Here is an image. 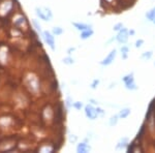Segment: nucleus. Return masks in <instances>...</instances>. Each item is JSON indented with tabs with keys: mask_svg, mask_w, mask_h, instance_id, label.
Masks as SVG:
<instances>
[{
	"mask_svg": "<svg viewBox=\"0 0 155 153\" xmlns=\"http://www.w3.org/2000/svg\"><path fill=\"white\" fill-rule=\"evenodd\" d=\"M131 114V109L128 107H124L122 109H120V111L118 112V115H119V118L120 119H126L129 115Z\"/></svg>",
	"mask_w": 155,
	"mask_h": 153,
	"instance_id": "nucleus-19",
	"label": "nucleus"
},
{
	"mask_svg": "<svg viewBox=\"0 0 155 153\" xmlns=\"http://www.w3.org/2000/svg\"><path fill=\"white\" fill-rule=\"evenodd\" d=\"M113 42H116V37H115V36H112L111 38L107 39V41L106 42V44H104V45H106V46H109V45H111Z\"/></svg>",
	"mask_w": 155,
	"mask_h": 153,
	"instance_id": "nucleus-37",
	"label": "nucleus"
},
{
	"mask_svg": "<svg viewBox=\"0 0 155 153\" xmlns=\"http://www.w3.org/2000/svg\"><path fill=\"white\" fill-rule=\"evenodd\" d=\"M78 140H79V138L74 134H69L67 135V141H68L69 144H76V143H78Z\"/></svg>",
	"mask_w": 155,
	"mask_h": 153,
	"instance_id": "nucleus-29",
	"label": "nucleus"
},
{
	"mask_svg": "<svg viewBox=\"0 0 155 153\" xmlns=\"http://www.w3.org/2000/svg\"><path fill=\"white\" fill-rule=\"evenodd\" d=\"M129 52H130V48L127 46V45H121V47H120V54H121L122 60L128 59Z\"/></svg>",
	"mask_w": 155,
	"mask_h": 153,
	"instance_id": "nucleus-18",
	"label": "nucleus"
},
{
	"mask_svg": "<svg viewBox=\"0 0 155 153\" xmlns=\"http://www.w3.org/2000/svg\"><path fill=\"white\" fill-rule=\"evenodd\" d=\"M99 84H101V80L99 79H93L91 81V83H90V88H91L92 90H95L98 88Z\"/></svg>",
	"mask_w": 155,
	"mask_h": 153,
	"instance_id": "nucleus-30",
	"label": "nucleus"
},
{
	"mask_svg": "<svg viewBox=\"0 0 155 153\" xmlns=\"http://www.w3.org/2000/svg\"><path fill=\"white\" fill-rule=\"evenodd\" d=\"M96 112H97V115H98V118H104L107 115L106 111H104V110L102 109L101 106L96 107Z\"/></svg>",
	"mask_w": 155,
	"mask_h": 153,
	"instance_id": "nucleus-32",
	"label": "nucleus"
},
{
	"mask_svg": "<svg viewBox=\"0 0 155 153\" xmlns=\"http://www.w3.org/2000/svg\"><path fill=\"white\" fill-rule=\"evenodd\" d=\"M124 27V23L123 22H118V23H116L113 26V31H115V32H118V31H120L122 28Z\"/></svg>",
	"mask_w": 155,
	"mask_h": 153,
	"instance_id": "nucleus-33",
	"label": "nucleus"
},
{
	"mask_svg": "<svg viewBox=\"0 0 155 153\" xmlns=\"http://www.w3.org/2000/svg\"><path fill=\"white\" fill-rule=\"evenodd\" d=\"M31 23H32V26H33L34 30L37 32L38 34H42V32H44V30H42V27H41V22H39V20L37 19H32L31 20Z\"/></svg>",
	"mask_w": 155,
	"mask_h": 153,
	"instance_id": "nucleus-20",
	"label": "nucleus"
},
{
	"mask_svg": "<svg viewBox=\"0 0 155 153\" xmlns=\"http://www.w3.org/2000/svg\"><path fill=\"white\" fill-rule=\"evenodd\" d=\"M116 86H117V82H112V83H110V85L107 86V89L112 90V89L116 88Z\"/></svg>",
	"mask_w": 155,
	"mask_h": 153,
	"instance_id": "nucleus-38",
	"label": "nucleus"
},
{
	"mask_svg": "<svg viewBox=\"0 0 155 153\" xmlns=\"http://www.w3.org/2000/svg\"><path fill=\"white\" fill-rule=\"evenodd\" d=\"M145 18L147 19V21L152 22L153 20H155V6H153L152 8H150L148 12L145 14Z\"/></svg>",
	"mask_w": 155,
	"mask_h": 153,
	"instance_id": "nucleus-25",
	"label": "nucleus"
},
{
	"mask_svg": "<svg viewBox=\"0 0 155 153\" xmlns=\"http://www.w3.org/2000/svg\"><path fill=\"white\" fill-rule=\"evenodd\" d=\"M101 3L104 4L107 7H114V5H116L118 0H101Z\"/></svg>",
	"mask_w": 155,
	"mask_h": 153,
	"instance_id": "nucleus-28",
	"label": "nucleus"
},
{
	"mask_svg": "<svg viewBox=\"0 0 155 153\" xmlns=\"http://www.w3.org/2000/svg\"><path fill=\"white\" fill-rule=\"evenodd\" d=\"M152 57H153V52H152V51H145V52H143V53L141 54V59L145 60V61L150 60Z\"/></svg>",
	"mask_w": 155,
	"mask_h": 153,
	"instance_id": "nucleus-27",
	"label": "nucleus"
},
{
	"mask_svg": "<svg viewBox=\"0 0 155 153\" xmlns=\"http://www.w3.org/2000/svg\"><path fill=\"white\" fill-rule=\"evenodd\" d=\"M51 32L54 34L55 36H60V35H62V34L64 33V29L62 28V27H60V26H55V27L52 28Z\"/></svg>",
	"mask_w": 155,
	"mask_h": 153,
	"instance_id": "nucleus-26",
	"label": "nucleus"
},
{
	"mask_svg": "<svg viewBox=\"0 0 155 153\" xmlns=\"http://www.w3.org/2000/svg\"><path fill=\"white\" fill-rule=\"evenodd\" d=\"M84 114L87 119H89L90 121H94V120L98 119V115H97V112H96V107L89 104V102L84 106Z\"/></svg>",
	"mask_w": 155,
	"mask_h": 153,
	"instance_id": "nucleus-6",
	"label": "nucleus"
},
{
	"mask_svg": "<svg viewBox=\"0 0 155 153\" xmlns=\"http://www.w3.org/2000/svg\"><path fill=\"white\" fill-rule=\"evenodd\" d=\"M35 15L37 18L44 22H51L53 20V12L48 6H36L35 7Z\"/></svg>",
	"mask_w": 155,
	"mask_h": 153,
	"instance_id": "nucleus-2",
	"label": "nucleus"
},
{
	"mask_svg": "<svg viewBox=\"0 0 155 153\" xmlns=\"http://www.w3.org/2000/svg\"><path fill=\"white\" fill-rule=\"evenodd\" d=\"M116 42H118L120 45H125L127 44V42H128L129 39V33H128V28H125V27H123L120 31L116 32Z\"/></svg>",
	"mask_w": 155,
	"mask_h": 153,
	"instance_id": "nucleus-7",
	"label": "nucleus"
},
{
	"mask_svg": "<svg viewBox=\"0 0 155 153\" xmlns=\"http://www.w3.org/2000/svg\"><path fill=\"white\" fill-rule=\"evenodd\" d=\"M24 85L31 94L38 95L41 93V80L33 72H28L24 77Z\"/></svg>",
	"mask_w": 155,
	"mask_h": 153,
	"instance_id": "nucleus-1",
	"label": "nucleus"
},
{
	"mask_svg": "<svg viewBox=\"0 0 155 153\" xmlns=\"http://www.w3.org/2000/svg\"><path fill=\"white\" fill-rule=\"evenodd\" d=\"M72 104H74V99L69 94H67L65 96V99H64V107L67 111H69L71 109H72Z\"/></svg>",
	"mask_w": 155,
	"mask_h": 153,
	"instance_id": "nucleus-23",
	"label": "nucleus"
},
{
	"mask_svg": "<svg viewBox=\"0 0 155 153\" xmlns=\"http://www.w3.org/2000/svg\"><path fill=\"white\" fill-rule=\"evenodd\" d=\"M117 53H118V50H117V49L111 50V52H110V53L107 54V56L104 57V58L102 59L101 62H99V64H101V66H104V67H106V66H110L111 64H113L114 61L116 60Z\"/></svg>",
	"mask_w": 155,
	"mask_h": 153,
	"instance_id": "nucleus-8",
	"label": "nucleus"
},
{
	"mask_svg": "<svg viewBox=\"0 0 155 153\" xmlns=\"http://www.w3.org/2000/svg\"><path fill=\"white\" fill-rule=\"evenodd\" d=\"M147 127L150 132H154L155 131V116L151 115L148 120H147Z\"/></svg>",
	"mask_w": 155,
	"mask_h": 153,
	"instance_id": "nucleus-22",
	"label": "nucleus"
},
{
	"mask_svg": "<svg viewBox=\"0 0 155 153\" xmlns=\"http://www.w3.org/2000/svg\"><path fill=\"white\" fill-rule=\"evenodd\" d=\"M55 151V146L53 144H50V143H45L41 144L38 147V152L41 153H51Z\"/></svg>",
	"mask_w": 155,
	"mask_h": 153,
	"instance_id": "nucleus-13",
	"label": "nucleus"
},
{
	"mask_svg": "<svg viewBox=\"0 0 155 153\" xmlns=\"http://www.w3.org/2000/svg\"><path fill=\"white\" fill-rule=\"evenodd\" d=\"M15 3L12 0H3L0 2V17H6L12 12Z\"/></svg>",
	"mask_w": 155,
	"mask_h": 153,
	"instance_id": "nucleus-5",
	"label": "nucleus"
},
{
	"mask_svg": "<svg viewBox=\"0 0 155 153\" xmlns=\"http://www.w3.org/2000/svg\"><path fill=\"white\" fill-rule=\"evenodd\" d=\"M71 25L74 26V28L76 29L77 31H79V32L84 31V30H86V29L93 28V25H92V24L82 23V22H71Z\"/></svg>",
	"mask_w": 155,
	"mask_h": 153,
	"instance_id": "nucleus-12",
	"label": "nucleus"
},
{
	"mask_svg": "<svg viewBox=\"0 0 155 153\" xmlns=\"http://www.w3.org/2000/svg\"><path fill=\"white\" fill-rule=\"evenodd\" d=\"M129 147V138L128 137H122L117 142L116 146H115V150L116 151H123V150H127Z\"/></svg>",
	"mask_w": 155,
	"mask_h": 153,
	"instance_id": "nucleus-10",
	"label": "nucleus"
},
{
	"mask_svg": "<svg viewBox=\"0 0 155 153\" xmlns=\"http://www.w3.org/2000/svg\"><path fill=\"white\" fill-rule=\"evenodd\" d=\"M145 44V41L143 38H139L137 39L136 42H134V48H137V49H140V48L143 47V45Z\"/></svg>",
	"mask_w": 155,
	"mask_h": 153,
	"instance_id": "nucleus-34",
	"label": "nucleus"
},
{
	"mask_svg": "<svg viewBox=\"0 0 155 153\" xmlns=\"http://www.w3.org/2000/svg\"><path fill=\"white\" fill-rule=\"evenodd\" d=\"M41 38L44 39V42H46V45L48 46L51 51L55 52L56 51V39H55V35L49 30H44L41 34Z\"/></svg>",
	"mask_w": 155,
	"mask_h": 153,
	"instance_id": "nucleus-4",
	"label": "nucleus"
},
{
	"mask_svg": "<svg viewBox=\"0 0 155 153\" xmlns=\"http://www.w3.org/2000/svg\"><path fill=\"white\" fill-rule=\"evenodd\" d=\"M93 34H94L93 28L86 29V30H84V31L80 32V38H81L82 41H87V39H89L90 37L93 36Z\"/></svg>",
	"mask_w": 155,
	"mask_h": 153,
	"instance_id": "nucleus-17",
	"label": "nucleus"
},
{
	"mask_svg": "<svg viewBox=\"0 0 155 153\" xmlns=\"http://www.w3.org/2000/svg\"><path fill=\"white\" fill-rule=\"evenodd\" d=\"M153 64H154V66H155V61H154V63H153Z\"/></svg>",
	"mask_w": 155,
	"mask_h": 153,
	"instance_id": "nucleus-42",
	"label": "nucleus"
},
{
	"mask_svg": "<svg viewBox=\"0 0 155 153\" xmlns=\"http://www.w3.org/2000/svg\"><path fill=\"white\" fill-rule=\"evenodd\" d=\"M54 117V110L52 109L51 106H47L46 108L44 109V111H42V118H44L45 120H52Z\"/></svg>",
	"mask_w": 155,
	"mask_h": 153,
	"instance_id": "nucleus-14",
	"label": "nucleus"
},
{
	"mask_svg": "<svg viewBox=\"0 0 155 153\" xmlns=\"http://www.w3.org/2000/svg\"><path fill=\"white\" fill-rule=\"evenodd\" d=\"M128 33H129V36H134L136 35V30L132 29V28L128 29Z\"/></svg>",
	"mask_w": 155,
	"mask_h": 153,
	"instance_id": "nucleus-39",
	"label": "nucleus"
},
{
	"mask_svg": "<svg viewBox=\"0 0 155 153\" xmlns=\"http://www.w3.org/2000/svg\"><path fill=\"white\" fill-rule=\"evenodd\" d=\"M12 24L17 28H23V27H26L28 25V21H27V18L24 15L17 14L12 19Z\"/></svg>",
	"mask_w": 155,
	"mask_h": 153,
	"instance_id": "nucleus-9",
	"label": "nucleus"
},
{
	"mask_svg": "<svg viewBox=\"0 0 155 153\" xmlns=\"http://www.w3.org/2000/svg\"><path fill=\"white\" fill-rule=\"evenodd\" d=\"M124 1H127V2H131L132 0H124Z\"/></svg>",
	"mask_w": 155,
	"mask_h": 153,
	"instance_id": "nucleus-40",
	"label": "nucleus"
},
{
	"mask_svg": "<svg viewBox=\"0 0 155 153\" xmlns=\"http://www.w3.org/2000/svg\"><path fill=\"white\" fill-rule=\"evenodd\" d=\"M7 56H8V50L6 47H0V63L5 64L7 62Z\"/></svg>",
	"mask_w": 155,
	"mask_h": 153,
	"instance_id": "nucleus-16",
	"label": "nucleus"
},
{
	"mask_svg": "<svg viewBox=\"0 0 155 153\" xmlns=\"http://www.w3.org/2000/svg\"><path fill=\"white\" fill-rule=\"evenodd\" d=\"M91 150H92V146L90 145V143L83 141L77 144L76 151L78 153H88V152H91Z\"/></svg>",
	"mask_w": 155,
	"mask_h": 153,
	"instance_id": "nucleus-11",
	"label": "nucleus"
},
{
	"mask_svg": "<svg viewBox=\"0 0 155 153\" xmlns=\"http://www.w3.org/2000/svg\"><path fill=\"white\" fill-rule=\"evenodd\" d=\"M119 120H120V118H119L118 113H117V114L112 115V116L109 118V120H107V124H109V126H111V127H115L117 124H118Z\"/></svg>",
	"mask_w": 155,
	"mask_h": 153,
	"instance_id": "nucleus-21",
	"label": "nucleus"
},
{
	"mask_svg": "<svg viewBox=\"0 0 155 153\" xmlns=\"http://www.w3.org/2000/svg\"><path fill=\"white\" fill-rule=\"evenodd\" d=\"M76 48L74 47H69V48H67V50H66V53H67V55H72L76 52Z\"/></svg>",
	"mask_w": 155,
	"mask_h": 153,
	"instance_id": "nucleus-36",
	"label": "nucleus"
},
{
	"mask_svg": "<svg viewBox=\"0 0 155 153\" xmlns=\"http://www.w3.org/2000/svg\"><path fill=\"white\" fill-rule=\"evenodd\" d=\"M61 62L63 63L64 65H67V66H71V65H74V58L71 56V55H67L64 58H62Z\"/></svg>",
	"mask_w": 155,
	"mask_h": 153,
	"instance_id": "nucleus-24",
	"label": "nucleus"
},
{
	"mask_svg": "<svg viewBox=\"0 0 155 153\" xmlns=\"http://www.w3.org/2000/svg\"><path fill=\"white\" fill-rule=\"evenodd\" d=\"M88 102H89V104H91V105H93V106H95V107L99 106V101H98V100H97V99L93 98V97H91V98H89V99H88Z\"/></svg>",
	"mask_w": 155,
	"mask_h": 153,
	"instance_id": "nucleus-35",
	"label": "nucleus"
},
{
	"mask_svg": "<svg viewBox=\"0 0 155 153\" xmlns=\"http://www.w3.org/2000/svg\"><path fill=\"white\" fill-rule=\"evenodd\" d=\"M122 82L124 84V87H125L126 90L128 91H137L139 89V86L136 83V80H134V72H128L125 76L122 77Z\"/></svg>",
	"mask_w": 155,
	"mask_h": 153,
	"instance_id": "nucleus-3",
	"label": "nucleus"
},
{
	"mask_svg": "<svg viewBox=\"0 0 155 153\" xmlns=\"http://www.w3.org/2000/svg\"><path fill=\"white\" fill-rule=\"evenodd\" d=\"M84 106L85 105L82 101H74V104H72V109L77 110V111H81L82 109H84Z\"/></svg>",
	"mask_w": 155,
	"mask_h": 153,
	"instance_id": "nucleus-31",
	"label": "nucleus"
},
{
	"mask_svg": "<svg viewBox=\"0 0 155 153\" xmlns=\"http://www.w3.org/2000/svg\"><path fill=\"white\" fill-rule=\"evenodd\" d=\"M12 124V119L8 116L0 117V128H7Z\"/></svg>",
	"mask_w": 155,
	"mask_h": 153,
	"instance_id": "nucleus-15",
	"label": "nucleus"
},
{
	"mask_svg": "<svg viewBox=\"0 0 155 153\" xmlns=\"http://www.w3.org/2000/svg\"><path fill=\"white\" fill-rule=\"evenodd\" d=\"M151 23H152V24H154V25H155V20H153V21H152V22H151Z\"/></svg>",
	"mask_w": 155,
	"mask_h": 153,
	"instance_id": "nucleus-41",
	"label": "nucleus"
}]
</instances>
